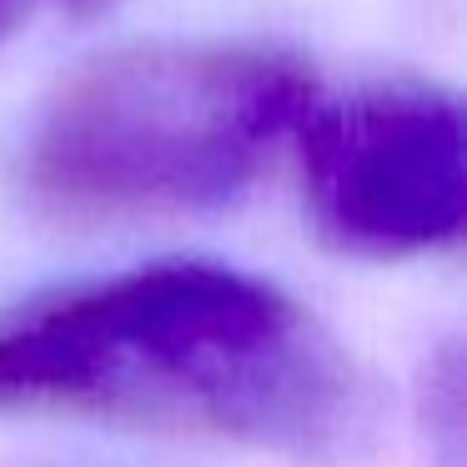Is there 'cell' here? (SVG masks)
I'll list each match as a JSON object with an SVG mask.
<instances>
[{
  "label": "cell",
  "instance_id": "cell-4",
  "mask_svg": "<svg viewBox=\"0 0 467 467\" xmlns=\"http://www.w3.org/2000/svg\"><path fill=\"white\" fill-rule=\"evenodd\" d=\"M56 11H66V16H76V21H96V16H106L116 5V0H51Z\"/></svg>",
  "mask_w": 467,
  "mask_h": 467
},
{
  "label": "cell",
  "instance_id": "cell-2",
  "mask_svg": "<svg viewBox=\"0 0 467 467\" xmlns=\"http://www.w3.org/2000/svg\"><path fill=\"white\" fill-rule=\"evenodd\" d=\"M306 61L252 41H136L46 101L26 186L81 222L196 216L236 202L317 101Z\"/></svg>",
  "mask_w": 467,
  "mask_h": 467
},
{
  "label": "cell",
  "instance_id": "cell-5",
  "mask_svg": "<svg viewBox=\"0 0 467 467\" xmlns=\"http://www.w3.org/2000/svg\"><path fill=\"white\" fill-rule=\"evenodd\" d=\"M36 5H41V0H0V36H11L16 26L36 11Z\"/></svg>",
  "mask_w": 467,
  "mask_h": 467
},
{
  "label": "cell",
  "instance_id": "cell-1",
  "mask_svg": "<svg viewBox=\"0 0 467 467\" xmlns=\"http://www.w3.org/2000/svg\"><path fill=\"white\" fill-rule=\"evenodd\" d=\"M0 407L352 457L372 387L302 302L226 262H151L0 317Z\"/></svg>",
  "mask_w": 467,
  "mask_h": 467
},
{
  "label": "cell",
  "instance_id": "cell-3",
  "mask_svg": "<svg viewBox=\"0 0 467 467\" xmlns=\"http://www.w3.org/2000/svg\"><path fill=\"white\" fill-rule=\"evenodd\" d=\"M306 212L347 256L442 252L467 226V126L452 91L432 81H372L317 96L296 126Z\"/></svg>",
  "mask_w": 467,
  "mask_h": 467
}]
</instances>
